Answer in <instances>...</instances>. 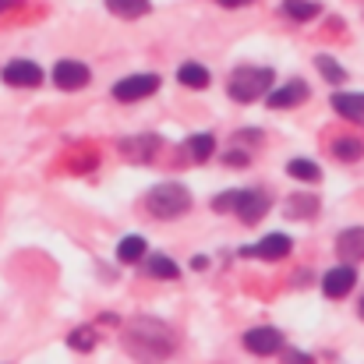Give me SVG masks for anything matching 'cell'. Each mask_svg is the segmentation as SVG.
Returning <instances> with one entry per match:
<instances>
[{
	"instance_id": "obj_1",
	"label": "cell",
	"mask_w": 364,
	"mask_h": 364,
	"mask_svg": "<svg viewBox=\"0 0 364 364\" xmlns=\"http://www.w3.org/2000/svg\"><path fill=\"white\" fill-rule=\"evenodd\" d=\"M177 347V336L166 322L152 318V315H134L131 322H124V350L141 364H159L170 358V350Z\"/></svg>"
},
{
	"instance_id": "obj_2",
	"label": "cell",
	"mask_w": 364,
	"mask_h": 364,
	"mask_svg": "<svg viewBox=\"0 0 364 364\" xmlns=\"http://www.w3.org/2000/svg\"><path fill=\"white\" fill-rule=\"evenodd\" d=\"M145 209H149L156 220H177V216H184V213L191 209V195H188L184 184H159V188L149 191Z\"/></svg>"
},
{
	"instance_id": "obj_3",
	"label": "cell",
	"mask_w": 364,
	"mask_h": 364,
	"mask_svg": "<svg viewBox=\"0 0 364 364\" xmlns=\"http://www.w3.org/2000/svg\"><path fill=\"white\" fill-rule=\"evenodd\" d=\"M272 85V71L269 68H241L230 78V96L237 103H255L258 96H265Z\"/></svg>"
},
{
	"instance_id": "obj_4",
	"label": "cell",
	"mask_w": 364,
	"mask_h": 364,
	"mask_svg": "<svg viewBox=\"0 0 364 364\" xmlns=\"http://www.w3.org/2000/svg\"><path fill=\"white\" fill-rule=\"evenodd\" d=\"M156 89H159V78H156V75H127V78H121V82L114 85V100L134 103V100L152 96Z\"/></svg>"
},
{
	"instance_id": "obj_5",
	"label": "cell",
	"mask_w": 364,
	"mask_h": 364,
	"mask_svg": "<svg viewBox=\"0 0 364 364\" xmlns=\"http://www.w3.org/2000/svg\"><path fill=\"white\" fill-rule=\"evenodd\" d=\"M244 347H247L251 354L269 358V354H279V350H283V336H279L272 326H255V329L244 333Z\"/></svg>"
},
{
	"instance_id": "obj_6",
	"label": "cell",
	"mask_w": 364,
	"mask_h": 364,
	"mask_svg": "<svg viewBox=\"0 0 364 364\" xmlns=\"http://www.w3.org/2000/svg\"><path fill=\"white\" fill-rule=\"evenodd\" d=\"M89 78H92V71H89L85 64H78V60H57V68H53V82H57V89H68V92L85 89Z\"/></svg>"
},
{
	"instance_id": "obj_7",
	"label": "cell",
	"mask_w": 364,
	"mask_h": 364,
	"mask_svg": "<svg viewBox=\"0 0 364 364\" xmlns=\"http://www.w3.org/2000/svg\"><path fill=\"white\" fill-rule=\"evenodd\" d=\"M354 283H358V272H354L350 262H347V265H336V269H329V272L322 276V290H326V297H333V301L347 297V294L354 290Z\"/></svg>"
},
{
	"instance_id": "obj_8",
	"label": "cell",
	"mask_w": 364,
	"mask_h": 364,
	"mask_svg": "<svg viewBox=\"0 0 364 364\" xmlns=\"http://www.w3.org/2000/svg\"><path fill=\"white\" fill-rule=\"evenodd\" d=\"M4 82L14 85V89H36V85L43 82V71H39V64H32V60H11V64L4 68Z\"/></svg>"
},
{
	"instance_id": "obj_9",
	"label": "cell",
	"mask_w": 364,
	"mask_h": 364,
	"mask_svg": "<svg viewBox=\"0 0 364 364\" xmlns=\"http://www.w3.org/2000/svg\"><path fill=\"white\" fill-rule=\"evenodd\" d=\"M269 205H272V202H269V195H265V191H241V195H237V209H234V213L241 216V223H258V220L269 213Z\"/></svg>"
},
{
	"instance_id": "obj_10",
	"label": "cell",
	"mask_w": 364,
	"mask_h": 364,
	"mask_svg": "<svg viewBox=\"0 0 364 364\" xmlns=\"http://www.w3.org/2000/svg\"><path fill=\"white\" fill-rule=\"evenodd\" d=\"M244 255H258V258H265V262H279V258L290 255V237H287V234H269V237H262L255 247H244Z\"/></svg>"
},
{
	"instance_id": "obj_11",
	"label": "cell",
	"mask_w": 364,
	"mask_h": 364,
	"mask_svg": "<svg viewBox=\"0 0 364 364\" xmlns=\"http://www.w3.org/2000/svg\"><path fill=\"white\" fill-rule=\"evenodd\" d=\"M336 251H340V258L343 262H361L364 258V227H350V230H343L340 237H336Z\"/></svg>"
},
{
	"instance_id": "obj_12",
	"label": "cell",
	"mask_w": 364,
	"mask_h": 364,
	"mask_svg": "<svg viewBox=\"0 0 364 364\" xmlns=\"http://www.w3.org/2000/svg\"><path fill=\"white\" fill-rule=\"evenodd\" d=\"M308 100V85L304 82H287L283 89H276L272 96H269V107L272 110H290V107H297V103H304Z\"/></svg>"
},
{
	"instance_id": "obj_13",
	"label": "cell",
	"mask_w": 364,
	"mask_h": 364,
	"mask_svg": "<svg viewBox=\"0 0 364 364\" xmlns=\"http://www.w3.org/2000/svg\"><path fill=\"white\" fill-rule=\"evenodd\" d=\"M333 110L340 117H347V121L364 124V96L361 92H336L333 96Z\"/></svg>"
},
{
	"instance_id": "obj_14",
	"label": "cell",
	"mask_w": 364,
	"mask_h": 364,
	"mask_svg": "<svg viewBox=\"0 0 364 364\" xmlns=\"http://www.w3.org/2000/svg\"><path fill=\"white\" fill-rule=\"evenodd\" d=\"M177 78H181V85H188V89H205V85H209V71H205L202 64H181Z\"/></svg>"
},
{
	"instance_id": "obj_15",
	"label": "cell",
	"mask_w": 364,
	"mask_h": 364,
	"mask_svg": "<svg viewBox=\"0 0 364 364\" xmlns=\"http://www.w3.org/2000/svg\"><path fill=\"white\" fill-rule=\"evenodd\" d=\"M107 7L117 14V18H141V14H149V0H107Z\"/></svg>"
},
{
	"instance_id": "obj_16",
	"label": "cell",
	"mask_w": 364,
	"mask_h": 364,
	"mask_svg": "<svg viewBox=\"0 0 364 364\" xmlns=\"http://www.w3.org/2000/svg\"><path fill=\"white\" fill-rule=\"evenodd\" d=\"M333 156H336L340 163H354V159L364 156V145L358 138H336V141H333Z\"/></svg>"
},
{
	"instance_id": "obj_17",
	"label": "cell",
	"mask_w": 364,
	"mask_h": 364,
	"mask_svg": "<svg viewBox=\"0 0 364 364\" xmlns=\"http://www.w3.org/2000/svg\"><path fill=\"white\" fill-rule=\"evenodd\" d=\"M121 149H124V152H127V156H131V159H134V163H145V159H149V156L156 152V138H152V134H145V138H134V141H124Z\"/></svg>"
},
{
	"instance_id": "obj_18",
	"label": "cell",
	"mask_w": 364,
	"mask_h": 364,
	"mask_svg": "<svg viewBox=\"0 0 364 364\" xmlns=\"http://www.w3.org/2000/svg\"><path fill=\"white\" fill-rule=\"evenodd\" d=\"M287 170H290V177H294V181H304V184H315V181L322 177V170H318L311 159H290V166H287Z\"/></svg>"
},
{
	"instance_id": "obj_19",
	"label": "cell",
	"mask_w": 364,
	"mask_h": 364,
	"mask_svg": "<svg viewBox=\"0 0 364 364\" xmlns=\"http://www.w3.org/2000/svg\"><path fill=\"white\" fill-rule=\"evenodd\" d=\"M145 269H149L152 279H177V265H173L166 255H152V258L145 262Z\"/></svg>"
},
{
	"instance_id": "obj_20",
	"label": "cell",
	"mask_w": 364,
	"mask_h": 364,
	"mask_svg": "<svg viewBox=\"0 0 364 364\" xmlns=\"http://www.w3.org/2000/svg\"><path fill=\"white\" fill-rule=\"evenodd\" d=\"M213 149H216L213 134H191V138H188V152H191V159H198V163H205V159L213 156Z\"/></svg>"
},
{
	"instance_id": "obj_21",
	"label": "cell",
	"mask_w": 364,
	"mask_h": 364,
	"mask_svg": "<svg viewBox=\"0 0 364 364\" xmlns=\"http://www.w3.org/2000/svg\"><path fill=\"white\" fill-rule=\"evenodd\" d=\"M283 11H287L294 21H311V18L318 14V4H311V0H287Z\"/></svg>"
},
{
	"instance_id": "obj_22",
	"label": "cell",
	"mask_w": 364,
	"mask_h": 364,
	"mask_svg": "<svg viewBox=\"0 0 364 364\" xmlns=\"http://www.w3.org/2000/svg\"><path fill=\"white\" fill-rule=\"evenodd\" d=\"M117 255H121V262H127V265L141 262V255H145V237H124L121 247H117Z\"/></svg>"
},
{
	"instance_id": "obj_23",
	"label": "cell",
	"mask_w": 364,
	"mask_h": 364,
	"mask_svg": "<svg viewBox=\"0 0 364 364\" xmlns=\"http://www.w3.org/2000/svg\"><path fill=\"white\" fill-rule=\"evenodd\" d=\"M315 64H318V71H322V75H326V82H333V85H336V82H343V78H347V75H343V68H340V64H336V60H333V57H318V60H315Z\"/></svg>"
},
{
	"instance_id": "obj_24",
	"label": "cell",
	"mask_w": 364,
	"mask_h": 364,
	"mask_svg": "<svg viewBox=\"0 0 364 364\" xmlns=\"http://www.w3.org/2000/svg\"><path fill=\"white\" fill-rule=\"evenodd\" d=\"M318 209V202L315 198H297V202H287V213L294 216V220H304V216H311Z\"/></svg>"
},
{
	"instance_id": "obj_25",
	"label": "cell",
	"mask_w": 364,
	"mask_h": 364,
	"mask_svg": "<svg viewBox=\"0 0 364 364\" xmlns=\"http://www.w3.org/2000/svg\"><path fill=\"white\" fill-rule=\"evenodd\" d=\"M68 343H71L75 350H92V347H96V333H92V329H75V333L68 336Z\"/></svg>"
},
{
	"instance_id": "obj_26",
	"label": "cell",
	"mask_w": 364,
	"mask_h": 364,
	"mask_svg": "<svg viewBox=\"0 0 364 364\" xmlns=\"http://www.w3.org/2000/svg\"><path fill=\"white\" fill-rule=\"evenodd\" d=\"M237 195H241V191L216 195V198H213V209H216V213H234V209H237Z\"/></svg>"
},
{
	"instance_id": "obj_27",
	"label": "cell",
	"mask_w": 364,
	"mask_h": 364,
	"mask_svg": "<svg viewBox=\"0 0 364 364\" xmlns=\"http://www.w3.org/2000/svg\"><path fill=\"white\" fill-rule=\"evenodd\" d=\"M283 364H315V361H311L308 354H297V350H287V354H283Z\"/></svg>"
},
{
	"instance_id": "obj_28",
	"label": "cell",
	"mask_w": 364,
	"mask_h": 364,
	"mask_svg": "<svg viewBox=\"0 0 364 364\" xmlns=\"http://www.w3.org/2000/svg\"><path fill=\"white\" fill-rule=\"evenodd\" d=\"M227 163L230 166H247V152H227Z\"/></svg>"
},
{
	"instance_id": "obj_29",
	"label": "cell",
	"mask_w": 364,
	"mask_h": 364,
	"mask_svg": "<svg viewBox=\"0 0 364 364\" xmlns=\"http://www.w3.org/2000/svg\"><path fill=\"white\" fill-rule=\"evenodd\" d=\"M223 7H244V4H251V0H220Z\"/></svg>"
},
{
	"instance_id": "obj_30",
	"label": "cell",
	"mask_w": 364,
	"mask_h": 364,
	"mask_svg": "<svg viewBox=\"0 0 364 364\" xmlns=\"http://www.w3.org/2000/svg\"><path fill=\"white\" fill-rule=\"evenodd\" d=\"M11 4H14V0H0V11H7V7H11Z\"/></svg>"
},
{
	"instance_id": "obj_31",
	"label": "cell",
	"mask_w": 364,
	"mask_h": 364,
	"mask_svg": "<svg viewBox=\"0 0 364 364\" xmlns=\"http://www.w3.org/2000/svg\"><path fill=\"white\" fill-rule=\"evenodd\" d=\"M358 311H361V318H364V297H361V308H358Z\"/></svg>"
}]
</instances>
